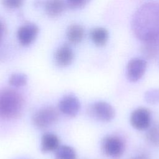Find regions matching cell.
<instances>
[{"instance_id":"20","label":"cell","mask_w":159,"mask_h":159,"mask_svg":"<svg viewBox=\"0 0 159 159\" xmlns=\"http://www.w3.org/2000/svg\"><path fill=\"white\" fill-rule=\"evenodd\" d=\"M2 5L8 9H16L20 7L24 0H1Z\"/></svg>"},{"instance_id":"15","label":"cell","mask_w":159,"mask_h":159,"mask_svg":"<svg viewBox=\"0 0 159 159\" xmlns=\"http://www.w3.org/2000/svg\"><path fill=\"white\" fill-rule=\"evenodd\" d=\"M55 159H76V153L68 145L60 146L55 151Z\"/></svg>"},{"instance_id":"2","label":"cell","mask_w":159,"mask_h":159,"mask_svg":"<svg viewBox=\"0 0 159 159\" xmlns=\"http://www.w3.org/2000/svg\"><path fill=\"white\" fill-rule=\"evenodd\" d=\"M24 105L22 95L17 91L4 88L0 90V118L5 120L20 116Z\"/></svg>"},{"instance_id":"9","label":"cell","mask_w":159,"mask_h":159,"mask_svg":"<svg viewBox=\"0 0 159 159\" xmlns=\"http://www.w3.org/2000/svg\"><path fill=\"white\" fill-rule=\"evenodd\" d=\"M38 33V27L34 24L29 23L24 24L18 29L17 36L22 45L28 46L35 40Z\"/></svg>"},{"instance_id":"21","label":"cell","mask_w":159,"mask_h":159,"mask_svg":"<svg viewBox=\"0 0 159 159\" xmlns=\"http://www.w3.org/2000/svg\"><path fill=\"white\" fill-rule=\"evenodd\" d=\"M130 159H150V158L148 155L147 153H142L130 158Z\"/></svg>"},{"instance_id":"6","label":"cell","mask_w":159,"mask_h":159,"mask_svg":"<svg viewBox=\"0 0 159 159\" xmlns=\"http://www.w3.org/2000/svg\"><path fill=\"white\" fill-rule=\"evenodd\" d=\"M151 113L145 107H138L134 109L130 116L132 126L139 130L147 129L151 125Z\"/></svg>"},{"instance_id":"11","label":"cell","mask_w":159,"mask_h":159,"mask_svg":"<svg viewBox=\"0 0 159 159\" xmlns=\"http://www.w3.org/2000/svg\"><path fill=\"white\" fill-rule=\"evenodd\" d=\"M60 147L58 137L52 133L44 134L41 140V150L43 152L56 151Z\"/></svg>"},{"instance_id":"7","label":"cell","mask_w":159,"mask_h":159,"mask_svg":"<svg viewBox=\"0 0 159 159\" xmlns=\"http://www.w3.org/2000/svg\"><path fill=\"white\" fill-rule=\"evenodd\" d=\"M146 69L147 61L145 60L140 58H132L127 65V77L130 81L136 82L142 78Z\"/></svg>"},{"instance_id":"18","label":"cell","mask_w":159,"mask_h":159,"mask_svg":"<svg viewBox=\"0 0 159 159\" xmlns=\"http://www.w3.org/2000/svg\"><path fill=\"white\" fill-rule=\"evenodd\" d=\"M146 101L151 104L159 102V89H151L146 92L145 94Z\"/></svg>"},{"instance_id":"22","label":"cell","mask_w":159,"mask_h":159,"mask_svg":"<svg viewBox=\"0 0 159 159\" xmlns=\"http://www.w3.org/2000/svg\"><path fill=\"white\" fill-rule=\"evenodd\" d=\"M4 25L3 23L1 21H0V42L4 35Z\"/></svg>"},{"instance_id":"5","label":"cell","mask_w":159,"mask_h":159,"mask_svg":"<svg viewBox=\"0 0 159 159\" xmlns=\"http://www.w3.org/2000/svg\"><path fill=\"white\" fill-rule=\"evenodd\" d=\"M89 113L95 119L103 122H109L115 116L113 107L105 101H97L92 104L89 107Z\"/></svg>"},{"instance_id":"13","label":"cell","mask_w":159,"mask_h":159,"mask_svg":"<svg viewBox=\"0 0 159 159\" xmlns=\"http://www.w3.org/2000/svg\"><path fill=\"white\" fill-rule=\"evenodd\" d=\"M84 32L83 28L78 24L70 25L66 32V37L68 41L73 44L80 43L83 39Z\"/></svg>"},{"instance_id":"12","label":"cell","mask_w":159,"mask_h":159,"mask_svg":"<svg viewBox=\"0 0 159 159\" xmlns=\"http://www.w3.org/2000/svg\"><path fill=\"white\" fill-rule=\"evenodd\" d=\"M66 4L63 0H47L45 4L46 14L52 17L61 15L64 11Z\"/></svg>"},{"instance_id":"8","label":"cell","mask_w":159,"mask_h":159,"mask_svg":"<svg viewBox=\"0 0 159 159\" xmlns=\"http://www.w3.org/2000/svg\"><path fill=\"white\" fill-rule=\"evenodd\" d=\"M58 108L63 114L69 117H75L80 111V102L78 98L75 95L67 94L60 101Z\"/></svg>"},{"instance_id":"19","label":"cell","mask_w":159,"mask_h":159,"mask_svg":"<svg viewBox=\"0 0 159 159\" xmlns=\"http://www.w3.org/2000/svg\"><path fill=\"white\" fill-rule=\"evenodd\" d=\"M90 0H66V5L71 9H79L84 6Z\"/></svg>"},{"instance_id":"17","label":"cell","mask_w":159,"mask_h":159,"mask_svg":"<svg viewBox=\"0 0 159 159\" xmlns=\"http://www.w3.org/2000/svg\"><path fill=\"white\" fill-rule=\"evenodd\" d=\"M27 77L23 73H14L9 79V84L14 87H22L26 84Z\"/></svg>"},{"instance_id":"3","label":"cell","mask_w":159,"mask_h":159,"mask_svg":"<svg viewBox=\"0 0 159 159\" xmlns=\"http://www.w3.org/2000/svg\"><path fill=\"white\" fill-rule=\"evenodd\" d=\"M58 118V111L53 107H45L38 110L32 117L33 124L38 128L43 129L53 125Z\"/></svg>"},{"instance_id":"10","label":"cell","mask_w":159,"mask_h":159,"mask_svg":"<svg viewBox=\"0 0 159 159\" xmlns=\"http://www.w3.org/2000/svg\"><path fill=\"white\" fill-rule=\"evenodd\" d=\"M74 58V53L72 49L66 45L59 47L55 53V61L57 65L61 67L70 65Z\"/></svg>"},{"instance_id":"4","label":"cell","mask_w":159,"mask_h":159,"mask_svg":"<svg viewBox=\"0 0 159 159\" xmlns=\"http://www.w3.org/2000/svg\"><path fill=\"white\" fill-rule=\"evenodd\" d=\"M102 148L107 157L116 158L122 156L124 152L125 145L120 137L116 135H109L102 140Z\"/></svg>"},{"instance_id":"1","label":"cell","mask_w":159,"mask_h":159,"mask_svg":"<svg viewBox=\"0 0 159 159\" xmlns=\"http://www.w3.org/2000/svg\"><path fill=\"white\" fill-rule=\"evenodd\" d=\"M132 26L136 36L145 45H159V2L142 6L135 14Z\"/></svg>"},{"instance_id":"16","label":"cell","mask_w":159,"mask_h":159,"mask_svg":"<svg viewBox=\"0 0 159 159\" xmlns=\"http://www.w3.org/2000/svg\"><path fill=\"white\" fill-rule=\"evenodd\" d=\"M146 139L152 145L159 147V124H155L147 129Z\"/></svg>"},{"instance_id":"14","label":"cell","mask_w":159,"mask_h":159,"mask_svg":"<svg viewBox=\"0 0 159 159\" xmlns=\"http://www.w3.org/2000/svg\"><path fill=\"white\" fill-rule=\"evenodd\" d=\"M91 39L97 46L101 47L104 45L109 37L107 30L103 27H96L91 30L90 32Z\"/></svg>"}]
</instances>
